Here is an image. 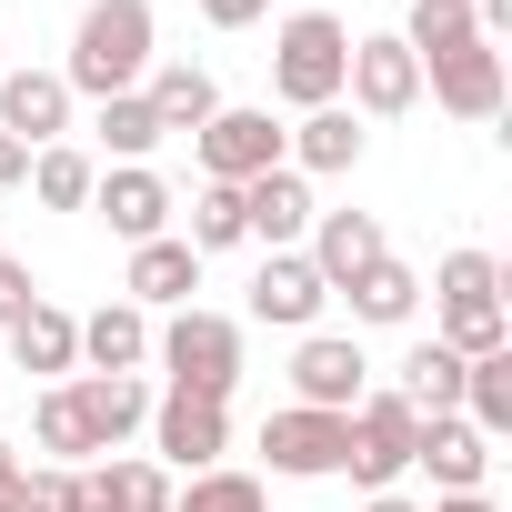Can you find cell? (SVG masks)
<instances>
[{"instance_id":"ffe728a7","label":"cell","mask_w":512,"mask_h":512,"mask_svg":"<svg viewBox=\"0 0 512 512\" xmlns=\"http://www.w3.org/2000/svg\"><path fill=\"white\" fill-rule=\"evenodd\" d=\"M141 101H151V121H161V141H171V131H201V121L221 111V91H211V71H201V61H161Z\"/></svg>"},{"instance_id":"7c38bea8","label":"cell","mask_w":512,"mask_h":512,"mask_svg":"<svg viewBox=\"0 0 512 512\" xmlns=\"http://www.w3.org/2000/svg\"><path fill=\"white\" fill-rule=\"evenodd\" d=\"M0 131L21 151H51L71 131V81L61 71H0Z\"/></svg>"},{"instance_id":"1f68e13d","label":"cell","mask_w":512,"mask_h":512,"mask_svg":"<svg viewBox=\"0 0 512 512\" xmlns=\"http://www.w3.org/2000/svg\"><path fill=\"white\" fill-rule=\"evenodd\" d=\"M241 241V191L231 181H201V201H191V251H231Z\"/></svg>"},{"instance_id":"f546056e","label":"cell","mask_w":512,"mask_h":512,"mask_svg":"<svg viewBox=\"0 0 512 512\" xmlns=\"http://www.w3.org/2000/svg\"><path fill=\"white\" fill-rule=\"evenodd\" d=\"M101 141H111L121 161H151V151H161V121H151V101H141V91L101 101Z\"/></svg>"},{"instance_id":"74e56055","label":"cell","mask_w":512,"mask_h":512,"mask_svg":"<svg viewBox=\"0 0 512 512\" xmlns=\"http://www.w3.org/2000/svg\"><path fill=\"white\" fill-rule=\"evenodd\" d=\"M432 512H502V502H492V492H442Z\"/></svg>"},{"instance_id":"4dcf8cb0","label":"cell","mask_w":512,"mask_h":512,"mask_svg":"<svg viewBox=\"0 0 512 512\" xmlns=\"http://www.w3.org/2000/svg\"><path fill=\"white\" fill-rule=\"evenodd\" d=\"M31 442H41V452H61V462H91V432H81V412H71V382H51V392H41Z\"/></svg>"},{"instance_id":"60d3db41","label":"cell","mask_w":512,"mask_h":512,"mask_svg":"<svg viewBox=\"0 0 512 512\" xmlns=\"http://www.w3.org/2000/svg\"><path fill=\"white\" fill-rule=\"evenodd\" d=\"M0 71H11V61H0Z\"/></svg>"},{"instance_id":"ba28073f","label":"cell","mask_w":512,"mask_h":512,"mask_svg":"<svg viewBox=\"0 0 512 512\" xmlns=\"http://www.w3.org/2000/svg\"><path fill=\"white\" fill-rule=\"evenodd\" d=\"M191 141H201V171L231 181V191L262 181V171H282V131H272V111H211Z\"/></svg>"},{"instance_id":"277c9868","label":"cell","mask_w":512,"mask_h":512,"mask_svg":"<svg viewBox=\"0 0 512 512\" xmlns=\"http://www.w3.org/2000/svg\"><path fill=\"white\" fill-rule=\"evenodd\" d=\"M151 352H161L171 392L231 402V382H241V322L231 312H171V332H151Z\"/></svg>"},{"instance_id":"52a82bcc","label":"cell","mask_w":512,"mask_h":512,"mask_svg":"<svg viewBox=\"0 0 512 512\" xmlns=\"http://www.w3.org/2000/svg\"><path fill=\"white\" fill-rule=\"evenodd\" d=\"M262 452H272V472H292V482H322V472H342V452H352V412H272L262 422Z\"/></svg>"},{"instance_id":"3957f363","label":"cell","mask_w":512,"mask_h":512,"mask_svg":"<svg viewBox=\"0 0 512 512\" xmlns=\"http://www.w3.org/2000/svg\"><path fill=\"white\" fill-rule=\"evenodd\" d=\"M342 71H352V31L332 11H292L282 41H272V91L292 111H332L342 101Z\"/></svg>"},{"instance_id":"5b68a950","label":"cell","mask_w":512,"mask_h":512,"mask_svg":"<svg viewBox=\"0 0 512 512\" xmlns=\"http://www.w3.org/2000/svg\"><path fill=\"white\" fill-rule=\"evenodd\" d=\"M412 432H422V412H412L402 392H362V402H352V452H342V472H352L362 492H392V482L412 472Z\"/></svg>"},{"instance_id":"e575fe53","label":"cell","mask_w":512,"mask_h":512,"mask_svg":"<svg viewBox=\"0 0 512 512\" xmlns=\"http://www.w3.org/2000/svg\"><path fill=\"white\" fill-rule=\"evenodd\" d=\"M262 11H272V0H201V21H211V31H251Z\"/></svg>"},{"instance_id":"44dd1931","label":"cell","mask_w":512,"mask_h":512,"mask_svg":"<svg viewBox=\"0 0 512 512\" xmlns=\"http://www.w3.org/2000/svg\"><path fill=\"white\" fill-rule=\"evenodd\" d=\"M282 151H292V171L312 181V171H352L362 161V121L332 101V111H302V131H282Z\"/></svg>"},{"instance_id":"30bf717a","label":"cell","mask_w":512,"mask_h":512,"mask_svg":"<svg viewBox=\"0 0 512 512\" xmlns=\"http://www.w3.org/2000/svg\"><path fill=\"white\" fill-rule=\"evenodd\" d=\"M362 382H372L362 342H342V332H302V352H292V392H302V412H352Z\"/></svg>"},{"instance_id":"6da1fadb","label":"cell","mask_w":512,"mask_h":512,"mask_svg":"<svg viewBox=\"0 0 512 512\" xmlns=\"http://www.w3.org/2000/svg\"><path fill=\"white\" fill-rule=\"evenodd\" d=\"M151 71V0H91L81 11V31H71V91H91V101H121L131 81Z\"/></svg>"},{"instance_id":"9a60e30c","label":"cell","mask_w":512,"mask_h":512,"mask_svg":"<svg viewBox=\"0 0 512 512\" xmlns=\"http://www.w3.org/2000/svg\"><path fill=\"white\" fill-rule=\"evenodd\" d=\"M322 272L302 262V251H272V262L262 272H251V322H282V332H312L322 322Z\"/></svg>"},{"instance_id":"8d00e7d4","label":"cell","mask_w":512,"mask_h":512,"mask_svg":"<svg viewBox=\"0 0 512 512\" xmlns=\"http://www.w3.org/2000/svg\"><path fill=\"white\" fill-rule=\"evenodd\" d=\"M11 181H31V151H21L11 131H0V191H11Z\"/></svg>"},{"instance_id":"83f0119b","label":"cell","mask_w":512,"mask_h":512,"mask_svg":"<svg viewBox=\"0 0 512 512\" xmlns=\"http://www.w3.org/2000/svg\"><path fill=\"white\" fill-rule=\"evenodd\" d=\"M91 151H71V141H51V151H31V191L51 201V211H91Z\"/></svg>"},{"instance_id":"8992f818","label":"cell","mask_w":512,"mask_h":512,"mask_svg":"<svg viewBox=\"0 0 512 512\" xmlns=\"http://www.w3.org/2000/svg\"><path fill=\"white\" fill-rule=\"evenodd\" d=\"M151 442H161V462H181V472H221V452H231V402H211V392H161V402H151Z\"/></svg>"},{"instance_id":"f1b7e54d","label":"cell","mask_w":512,"mask_h":512,"mask_svg":"<svg viewBox=\"0 0 512 512\" xmlns=\"http://www.w3.org/2000/svg\"><path fill=\"white\" fill-rule=\"evenodd\" d=\"M171 512H272L251 472H191V492H171Z\"/></svg>"},{"instance_id":"d590c367","label":"cell","mask_w":512,"mask_h":512,"mask_svg":"<svg viewBox=\"0 0 512 512\" xmlns=\"http://www.w3.org/2000/svg\"><path fill=\"white\" fill-rule=\"evenodd\" d=\"M21 492H31V472H21V452L0 442V512H21Z\"/></svg>"},{"instance_id":"8fae6325","label":"cell","mask_w":512,"mask_h":512,"mask_svg":"<svg viewBox=\"0 0 512 512\" xmlns=\"http://www.w3.org/2000/svg\"><path fill=\"white\" fill-rule=\"evenodd\" d=\"M312 231V181L282 161V171H262V181H241V241H262V251H292Z\"/></svg>"},{"instance_id":"f35d334b","label":"cell","mask_w":512,"mask_h":512,"mask_svg":"<svg viewBox=\"0 0 512 512\" xmlns=\"http://www.w3.org/2000/svg\"><path fill=\"white\" fill-rule=\"evenodd\" d=\"M372 512H422V502H402V492H372Z\"/></svg>"},{"instance_id":"d6a6232c","label":"cell","mask_w":512,"mask_h":512,"mask_svg":"<svg viewBox=\"0 0 512 512\" xmlns=\"http://www.w3.org/2000/svg\"><path fill=\"white\" fill-rule=\"evenodd\" d=\"M21 512H91V492H81V472L61 462V472H31V492H21Z\"/></svg>"},{"instance_id":"4316f807","label":"cell","mask_w":512,"mask_h":512,"mask_svg":"<svg viewBox=\"0 0 512 512\" xmlns=\"http://www.w3.org/2000/svg\"><path fill=\"white\" fill-rule=\"evenodd\" d=\"M462 422H472L482 442L512 432V352H482V362L462 372Z\"/></svg>"},{"instance_id":"d6986e66","label":"cell","mask_w":512,"mask_h":512,"mask_svg":"<svg viewBox=\"0 0 512 512\" xmlns=\"http://www.w3.org/2000/svg\"><path fill=\"white\" fill-rule=\"evenodd\" d=\"M191 292H201V251L191 241H131V312H151V302H181L191 312Z\"/></svg>"},{"instance_id":"484cf974","label":"cell","mask_w":512,"mask_h":512,"mask_svg":"<svg viewBox=\"0 0 512 512\" xmlns=\"http://www.w3.org/2000/svg\"><path fill=\"white\" fill-rule=\"evenodd\" d=\"M342 292H352V322H382V332H392V322H412V302H422L412 262H392V251H382L362 282H342Z\"/></svg>"},{"instance_id":"9c48e42d","label":"cell","mask_w":512,"mask_h":512,"mask_svg":"<svg viewBox=\"0 0 512 512\" xmlns=\"http://www.w3.org/2000/svg\"><path fill=\"white\" fill-rule=\"evenodd\" d=\"M342 91H352L372 121H402V111L422 101V61L402 51V31H382V41H352V71H342Z\"/></svg>"},{"instance_id":"5bb4252c","label":"cell","mask_w":512,"mask_h":512,"mask_svg":"<svg viewBox=\"0 0 512 512\" xmlns=\"http://www.w3.org/2000/svg\"><path fill=\"white\" fill-rule=\"evenodd\" d=\"M302 262L322 272V292L362 282V272L382 262V221H372V211H312V251H302Z\"/></svg>"},{"instance_id":"7402d4cb","label":"cell","mask_w":512,"mask_h":512,"mask_svg":"<svg viewBox=\"0 0 512 512\" xmlns=\"http://www.w3.org/2000/svg\"><path fill=\"white\" fill-rule=\"evenodd\" d=\"M81 362H91V372H141V362H151V322H141L131 302H101V312L81 322Z\"/></svg>"},{"instance_id":"ab89813d","label":"cell","mask_w":512,"mask_h":512,"mask_svg":"<svg viewBox=\"0 0 512 512\" xmlns=\"http://www.w3.org/2000/svg\"><path fill=\"white\" fill-rule=\"evenodd\" d=\"M422 11H472V0H422Z\"/></svg>"},{"instance_id":"e0dca14e","label":"cell","mask_w":512,"mask_h":512,"mask_svg":"<svg viewBox=\"0 0 512 512\" xmlns=\"http://www.w3.org/2000/svg\"><path fill=\"white\" fill-rule=\"evenodd\" d=\"M71 412H81L91 452H111L121 432L151 422V392H141V372H81V382H71Z\"/></svg>"},{"instance_id":"cb8c5ba5","label":"cell","mask_w":512,"mask_h":512,"mask_svg":"<svg viewBox=\"0 0 512 512\" xmlns=\"http://www.w3.org/2000/svg\"><path fill=\"white\" fill-rule=\"evenodd\" d=\"M11 352H21V372H71V362H81V322H71L61 302H31V312L11 322Z\"/></svg>"},{"instance_id":"603a6c76","label":"cell","mask_w":512,"mask_h":512,"mask_svg":"<svg viewBox=\"0 0 512 512\" xmlns=\"http://www.w3.org/2000/svg\"><path fill=\"white\" fill-rule=\"evenodd\" d=\"M462 372H472V362H462L452 342H412V352H402V402H412L422 422H432V412H462Z\"/></svg>"},{"instance_id":"ac0fdd59","label":"cell","mask_w":512,"mask_h":512,"mask_svg":"<svg viewBox=\"0 0 512 512\" xmlns=\"http://www.w3.org/2000/svg\"><path fill=\"white\" fill-rule=\"evenodd\" d=\"M412 462H422L442 492H482V472H492V442H482L462 412H432V422L412 432Z\"/></svg>"},{"instance_id":"2e32d148","label":"cell","mask_w":512,"mask_h":512,"mask_svg":"<svg viewBox=\"0 0 512 512\" xmlns=\"http://www.w3.org/2000/svg\"><path fill=\"white\" fill-rule=\"evenodd\" d=\"M422 71H432V91H442L452 121H492V111H502V51H492V41H462V51L422 61Z\"/></svg>"},{"instance_id":"836d02e7","label":"cell","mask_w":512,"mask_h":512,"mask_svg":"<svg viewBox=\"0 0 512 512\" xmlns=\"http://www.w3.org/2000/svg\"><path fill=\"white\" fill-rule=\"evenodd\" d=\"M31 302H41V292H31V272H21V262H11V251H0V322H21V312H31Z\"/></svg>"},{"instance_id":"7a4b0ae2","label":"cell","mask_w":512,"mask_h":512,"mask_svg":"<svg viewBox=\"0 0 512 512\" xmlns=\"http://www.w3.org/2000/svg\"><path fill=\"white\" fill-rule=\"evenodd\" d=\"M432 292H442V332H432V342H452L462 362L512 352V322H502V262H492V251H452V262L432 272Z\"/></svg>"},{"instance_id":"4fadbf2b","label":"cell","mask_w":512,"mask_h":512,"mask_svg":"<svg viewBox=\"0 0 512 512\" xmlns=\"http://www.w3.org/2000/svg\"><path fill=\"white\" fill-rule=\"evenodd\" d=\"M91 211H101L121 241H161V221H171V181H161L151 161H121L111 181H91Z\"/></svg>"},{"instance_id":"d4e9b609","label":"cell","mask_w":512,"mask_h":512,"mask_svg":"<svg viewBox=\"0 0 512 512\" xmlns=\"http://www.w3.org/2000/svg\"><path fill=\"white\" fill-rule=\"evenodd\" d=\"M81 492H91V512H171L161 462H101V472H81Z\"/></svg>"}]
</instances>
